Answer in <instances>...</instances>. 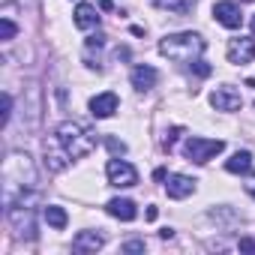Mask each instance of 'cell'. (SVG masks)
Returning <instances> with one entry per match:
<instances>
[{
	"mask_svg": "<svg viewBox=\"0 0 255 255\" xmlns=\"http://www.w3.org/2000/svg\"><path fill=\"white\" fill-rule=\"evenodd\" d=\"M252 168V153L249 150H237L228 162H225V171H231V174H246Z\"/></svg>",
	"mask_w": 255,
	"mask_h": 255,
	"instance_id": "2e32d148",
	"label": "cell"
},
{
	"mask_svg": "<svg viewBox=\"0 0 255 255\" xmlns=\"http://www.w3.org/2000/svg\"><path fill=\"white\" fill-rule=\"evenodd\" d=\"M165 189H168V195L171 198H186V195H192L195 192V180L192 177H186V174H168V183H165Z\"/></svg>",
	"mask_w": 255,
	"mask_h": 255,
	"instance_id": "8fae6325",
	"label": "cell"
},
{
	"mask_svg": "<svg viewBox=\"0 0 255 255\" xmlns=\"http://www.w3.org/2000/svg\"><path fill=\"white\" fill-rule=\"evenodd\" d=\"M180 135H183V129H180V126H174V129H171V132H168V138H165V141H162V147H165V150H168V153H171V150H174V141H177V138H180Z\"/></svg>",
	"mask_w": 255,
	"mask_h": 255,
	"instance_id": "ffe728a7",
	"label": "cell"
},
{
	"mask_svg": "<svg viewBox=\"0 0 255 255\" xmlns=\"http://www.w3.org/2000/svg\"><path fill=\"white\" fill-rule=\"evenodd\" d=\"M36 168L27 153H9L3 162V207H9L18 195L36 189Z\"/></svg>",
	"mask_w": 255,
	"mask_h": 255,
	"instance_id": "6da1fadb",
	"label": "cell"
},
{
	"mask_svg": "<svg viewBox=\"0 0 255 255\" xmlns=\"http://www.w3.org/2000/svg\"><path fill=\"white\" fill-rule=\"evenodd\" d=\"M105 144H108V150H111L114 156H123V153H126V144L117 141V138H105Z\"/></svg>",
	"mask_w": 255,
	"mask_h": 255,
	"instance_id": "7402d4cb",
	"label": "cell"
},
{
	"mask_svg": "<svg viewBox=\"0 0 255 255\" xmlns=\"http://www.w3.org/2000/svg\"><path fill=\"white\" fill-rule=\"evenodd\" d=\"M249 3H252V0H249Z\"/></svg>",
	"mask_w": 255,
	"mask_h": 255,
	"instance_id": "f1b7e54d",
	"label": "cell"
},
{
	"mask_svg": "<svg viewBox=\"0 0 255 255\" xmlns=\"http://www.w3.org/2000/svg\"><path fill=\"white\" fill-rule=\"evenodd\" d=\"M228 60L231 63H252L255 60V39L237 36L228 42Z\"/></svg>",
	"mask_w": 255,
	"mask_h": 255,
	"instance_id": "ba28073f",
	"label": "cell"
},
{
	"mask_svg": "<svg viewBox=\"0 0 255 255\" xmlns=\"http://www.w3.org/2000/svg\"><path fill=\"white\" fill-rule=\"evenodd\" d=\"M222 150H225V141H219V138H198V135H192V138H186V144H183L186 159H189V162H198V165H204L207 159H213V156L222 153Z\"/></svg>",
	"mask_w": 255,
	"mask_h": 255,
	"instance_id": "277c9868",
	"label": "cell"
},
{
	"mask_svg": "<svg viewBox=\"0 0 255 255\" xmlns=\"http://www.w3.org/2000/svg\"><path fill=\"white\" fill-rule=\"evenodd\" d=\"M153 3L165 12H174V15H189L192 6H195V0H153Z\"/></svg>",
	"mask_w": 255,
	"mask_h": 255,
	"instance_id": "e0dca14e",
	"label": "cell"
},
{
	"mask_svg": "<svg viewBox=\"0 0 255 255\" xmlns=\"http://www.w3.org/2000/svg\"><path fill=\"white\" fill-rule=\"evenodd\" d=\"M45 222H48L51 228H66L69 216H66V210H63V207H57V204H48V207H45Z\"/></svg>",
	"mask_w": 255,
	"mask_h": 255,
	"instance_id": "ac0fdd59",
	"label": "cell"
},
{
	"mask_svg": "<svg viewBox=\"0 0 255 255\" xmlns=\"http://www.w3.org/2000/svg\"><path fill=\"white\" fill-rule=\"evenodd\" d=\"M243 189H246V192H249V195L255 198V174H252V177H249V180L243 183Z\"/></svg>",
	"mask_w": 255,
	"mask_h": 255,
	"instance_id": "484cf974",
	"label": "cell"
},
{
	"mask_svg": "<svg viewBox=\"0 0 255 255\" xmlns=\"http://www.w3.org/2000/svg\"><path fill=\"white\" fill-rule=\"evenodd\" d=\"M99 9H105V12H108V9H114V3H111V0H99Z\"/></svg>",
	"mask_w": 255,
	"mask_h": 255,
	"instance_id": "4316f807",
	"label": "cell"
},
{
	"mask_svg": "<svg viewBox=\"0 0 255 255\" xmlns=\"http://www.w3.org/2000/svg\"><path fill=\"white\" fill-rule=\"evenodd\" d=\"M15 33H18V27H15L9 18H3V21H0V39H3V42H9Z\"/></svg>",
	"mask_w": 255,
	"mask_h": 255,
	"instance_id": "d6986e66",
	"label": "cell"
},
{
	"mask_svg": "<svg viewBox=\"0 0 255 255\" xmlns=\"http://www.w3.org/2000/svg\"><path fill=\"white\" fill-rule=\"evenodd\" d=\"M105 174H108V183L117 186V189H129V186L138 183V171L129 162H123V159H111L105 165Z\"/></svg>",
	"mask_w": 255,
	"mask_h": 255,
	"instance_id": "5b68a950",
	"label": "cell"
},
{
	"mask_svg": "<svg viewBox=\"0 0 255 255\" xmlns=\"http://www.w3.org/2000/svg\"><path fill=\"white\" fill-rule=\"evenodd\" d=\"M9 117H12V96L9 93H3V117H0V123H9Z\"/></svg>",
	"mask_w": 255,
	"mask_h": 255,
	"instance_id": "44dd1931",
	"label": "cell"
},
{
	"mask_svg": "<svg viewBox=\"0 0 255 255\" xmlns=\"http://www.w3.org/2000/svg\"><path fill=\"white\" fill-rule=\"evenodd\" d=\"M201 51H204V39L198 33H192V30L171 33V36H165L159 42V54H165L174 63H195L201 57Z\"/></svg>",
	"mask_w": 255,
	"mask_h": 255,
	"instance_id": "7a4b0ae2",
	"label": "cell"
},
{
	"mask_svg": "<svg viewBox=\"0 0 255 255\" xmlns=\"http://www.w3.org/2000/svg\"><path fill=\"white\" fill-rule=\"evenodd\" d=\"M54 135H57L60 144L69 150L72 159H81V156H87V153L96 147V132L90 129V126L78 123V120H63V123L57 126Z\"/></svg>",
	"mask_w": 255,
	"mask_h": 255,
	"instance_id": "3957f363",
	"label": "cell"
},
{
	"mask_svg": "<svg viewBox=\"0 0 255 255\" xmlns=\"http://www.w3.org/2000/svg\"><path fill=\"white\" fill-rule=\"evenodd\" d=\"M102 234H96V231H81V234H75V240H72V249L75 252H96V249H102Z\"/></svg>",
	"mask_w": 255,
	"mask_h": 255,
	"instance_id": "9a60e30c",
	"label": "cell"
},
{
	"mask_svg": "<svg viewBox=\"0 0 255 255\" xmlns=\"http://www.w3.org/2000/svg\"><path fill=\"white\" fill-rule=\"evenodd\" d=\"M240 249L243 252H255V240L252 237H240Z\"/></svg>",
	"mask_w": 255,
	"mask_h": 255,
	"instance_id": "d4e9b609",
	"label": "cell"
},
{
	"mask_svg": "<svg viewBox=\"0 0 255 255\" xmlns=\"http://www.w3.org/2000/svg\"><path fill=\"white\" fill-rule=\"evenodd\" d=\"M192 69H195V75H201V78H207L213 69H210V63H204V60H195L192 63Z\"/></svg>",
	"mask_w": 255,
	"mask_h": 255,
	"instance_id": "603a6c76",
	"label": "cell"
},
{
	"mask_svg": "<svg viewBox=\"0 0 255 255\" xmlns=\"http://www.w3.org/2000/svg\"><path fill=\"white\" fill-rule=\"evenodd\" d=\"M117 105H120V99H117V93H99V96H93L90 99V114L93 117H99V120H105V117H111L114 111H117Z\"/></svg>",
	"mask_w": 255,
	"mask_h": 255,
	"instance_id": "30bf717a",
	"label": "cell"
},
{
	"mask_svg": "<svg viewBox=\"0 0 255 255\" xmlns=\"http://www.w3.org/2000/svg\"><path fill=\"white\" fill-rule=\"evenodd\" d=\"M213 15H216V21H219L222 27H228V30H237L240 21H243L237 3H231V0H222V3H216V6H213Z\"/></svg>",
	"mask_w": 255,
	"mask_h": 255,
	"instance_id": "9c48e42d",
	"label": "cell"
},
{
	"mask_svg": "<svg viewBox=\"0 0 255 255\" xmlns=\"http://www.w3.org/2000/svg\"><path fill=\"white\" fill-rule=\"evenodd\" d=\"M75 27H81V30H93V27H99L96 6H90V3H78V6H75Z\"/></svg>",
	"mask_w": 255,
	"mask_h": 255,
	"instance_id": "5bb4252c",
	"label": "cell"
},
{
	"mask_svg": "<svg viewBox=\"0 0 255 255\" xmlns=\"http://www.w3.org/2000/svg\"><path fill=\"white\" fill-rule=\"evenodd\" d=\"M42 150H45V165H48V171H63V168L69 165V150L60 144L57 135H54V138H45V141H42Z\"/></svg>",
	"mask_w": 255,
	"mask_h": 255,
	"instance_id": "8992f818",
	"label": "cell"
},
{
	"mask_svg": "<svg viewBox=\"0 0 255 255\" xmlns=\"http://www.w3.org/2000/svg\"><path fill=\"white\" fill-rule=\"evenodd\" d=\"M252 33H255V15H252Z\"/></svg>",
	"mask_w": 255,
	"mask_h": 255,
	"instance_id": "83f0119b",
	"label": "cell"
},
{
	"mask_svg": "<svg viewBox=\"0 0 255 255\" xmlns=\"http://www.w3.org/2000/svg\"><path fill=\"white\" fill-rule=\"evenodd\" d=\"M210 105H213L216 111H237V108L243 105V99H240V93H237L234 87H216V90L210 93Z\"/></svg>",
	"mask_w": 255,
	"mask_h": 255,
	"instance_id": "52a82bcc",
	"label": "cell"
},
{
	"mask_svg": "<svg viewBox=\"0 0 255 255\" xmlns=\"http://www.w3.org/2000/svg\"><path fill=\"white\" fill-rule=\"evenodd\" d=\"M156 81H159V72L153 66L141 63V66L132 69V87L135 90H150V87H156Z\"/></svg>",
	"mask_w": 255,
	"mask_h": 255,
	"instance_id": "4fadbf2b",
	"label": "cell"
},
{
	"mask_svg": "<svg viewBox=\"0 0 255 255\" xmlns=\"http://www.w3.org/2000/svg\"><path fill=\"white\" fill-rule=\"evenodd\" d=\"M105 210H108L114 219H123V222H132V219L138 216L135 201H129V198H111V201L105 204Z\"/></svg>",
	"mask_w": 255,
	"mask_h": 255,
	"instance_id": "7c38bea8",
	"label": "cell"
},
{
	"mask_svg": "<svg viewBox=\"0 0 255 255\" xmlns=\"http://www.w3.org/2000/svg\"><path fill=\"white\" fill-rule=\"evenodd\" d=\"M123 252H144V240H126Z\"/></svg>",
	"mask_w": 255,
	"mask_h": 255,
	"instance_id": "cb8c5ba5",
	"label": "cell"
}]
</instances>
